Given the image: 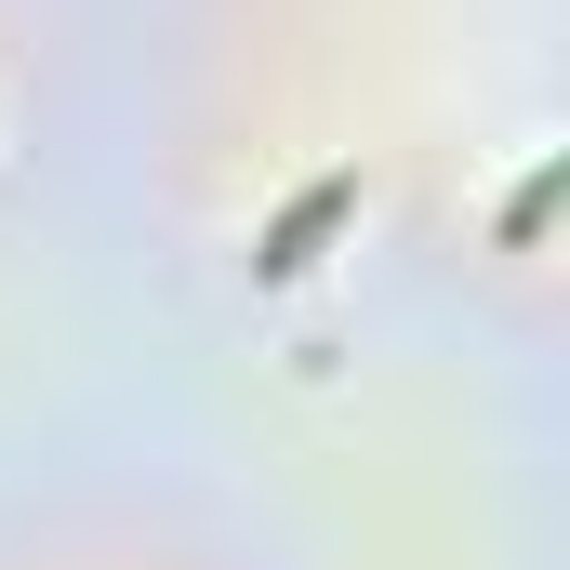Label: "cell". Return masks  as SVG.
Wrapping results in <instances>:
<instances>
[{
	"label": "cell",
	"mask_w": 570,
	"mask_h": 570,
	"mask_svg": "<svg viewBox=\"0 0 570 570\" xmlns=\"http://www.w3.org/2000/svg\"><path fill=\"white\" fill-rule=\"evenodd\" d=\"M345 213H358V173H318V186L292 199L279 226H266V253H253V266H266V279H292V266H318V239H332Z\"/></svg>",
	"instance_id": "6da1fadb"
}]
</instances>
